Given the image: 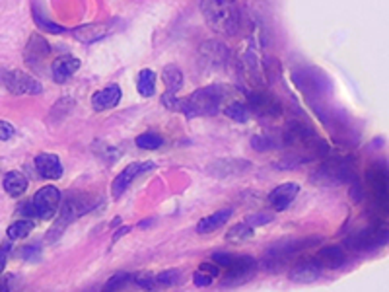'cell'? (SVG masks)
Returning a JSON list of instances; mask_svg holds the SVG:
<instances>
[{"instance_id": "obj_40", "label": "cell", "mask_w": 389, "mask_h": 292, "mask_svg": "<svg viewBox=\"0 0 389 292\" xmlns=\"http://www.w3.org/2000/svg\"><path fill=\"white\" fill-rule=\"evenodd\" d=\"M42 253V250L37 248V246H28V248H21L20 250V255L21 259H37V255Z\"/></svg>"}, {"instance_id": "obj_27", "label": "cell", "mask_w": 389, "mask_h": 292, "mask_svg": "<svg viewBox=\"0 0 389 292\" xmlns=\"http://www.w3.org/2000/svg\"><path fill=\"white\" fill-rule=\"evenodd\" d=\"M33 228H35L33 220H30V219L16 220L14 224L8 226V230H6V236H8L10 240H21V238H28Z\"/></svg>"}, {"instance_id": "obj_43", "label": "cell", "mask_w": 389, "mask_h": 292, "mask_svg": "<svg viewBox=\"0 0 389 292\" xmlns=\"http://www.w3.org/2000/svg\"><path fill=\"white\" fill-rule=\"evenodd\" d=\"M129 232H131V228H129V226H123V228H119V232H117V234L113 236V244H115V241H119V238H121V236H125V234H129Z\"/></svg>"}, {"instance_id": "obj_28", "label": "cell", "mask_w": 389, "mask_h": 292, "mask_svg": "<svg viewBox=\"0 0 389 292\" xmlns=\"http://www.w3.org/2000/svg\"><path fill=\"white\" fill-rule=\"evenodd\" d=\"M253 238V228L247 224V222H242V224H234L232 228L226 232V240L236 241V244H242V241L251 240Z\"/></svg>"}, {"instance_id": "obj_42", "label": "cell", "mask_w": 389, "mask_h": 292, "mask_svg": "<svg viewBox=\"0 0 389 292\" xmlns=\"http://www.w3.org/2000/svg\"><path fill=\"white\" fill-rule=\"evenodd\" d=\"M0 292H10V279L0 275Z\"/></svg>"}, {"instance_id": "obj_39", "label": "cell", "mask_w": 389, "mask_h": 292, "mask_svg": "<svg viewBox=\"0 0 389 292\" xmlns=\"http://www.w3.org/2000/svg\"><path fill=\"white\" fill-rule=\"evenodd\" d=\"M16 135V129L8 121H0V140H10Z\"/></svg>"}, {"instance_id": "obj_30", "label": "cell", "mask_w": 389, "mask_h": 292, "mask_svg": "<svg viewBox=\"0 0 389 292\" xmlns=\"http://www.w3.org/2000/svg\"><path fill=\"white\" fill-rule=\"evenodd\" d=\"M224 113L228 115L230 119L237 121V123H246L247 119H249V109H247V105L242 104V102H232V104L226 105Z\"/></svg>"}, {"instance_id": "obj_24", "label": "cell", "mask_w": 389, "mask_h": 292, "mask_svg": "<svg viewBox=\"0 0 389 292\" xmlns=\"http://www.w3.org/2000/svg\"><path fill=\"white\" fill-rule=\"evenodd\" d=\"M2 185H4V191H6L10 197H20V195L26 193V189H28V178H26L21 172H8V174L4 176Z\"/></svg>"}, {"instance_id": "obj_6", "label": "cell", "mask_w": 389, "mask_h": 292, "mask_svg": "<svg viewBox=\"0 0 389 292\" xmlns=\"http://www.w3.org/2000/svg\"><path fill=\"white\" fill-rule=\"evenodd\" d=\"M318 238H302V240H284L275 244L271 250L266 251V267L269 269H278L282 267V263L288 257L296 255L300 251H304L309 246H314Z\"/></svg>"}, {"instance_id": "obj_18", "label": "cell", "mask_w": 389, "mask_h": 292, "mask_svg": "<svg viewBox=\"0 0 389 292\" xmlns=\"http://www.w3.org/2000/svg\"><path fill=\"white\" fill-rule=\"evenodd\" d=\"M35 170L43 179H59L62 178V164L57 154L42 152L35 156Z\"/></svg>"}, {"instance_id": "obj_20", "label": "cell", "mask_w": 389, "mask_h": 292, "mask_svg": "<svg viewBox=\"0 0 389 292\" xmlns=\"http://www.w3.org/2000/svg\"><path fill=\"white\" fill-rule=\"evenodd\" d=\"M111 26L109 24H88V26H80L76 28L72 35L74 39L80 43H96L105 39L111 33Z\"/></svg>"}, {"instance_id": "obj_5", "label": "cell", "mask_w": 389, "mask_h": 292, "mask_svg": "<svg viewBox=\"0 0 389 292\" xmlns=\"http://www.w3.org/2000/svg\"><path fill=\"white\" fill-rule=\"evenodd\" d=\"M0 82L14 95H37L43 92L42 84L24 71L0 69Z\"/></svg>"}, {"instance_id": "obj_13", "label": "cell", "mask_w": 389, "mask_h": 292, "mask_svg": "<svg viewBox=\"0 0 389 292\" xmlns=\"http://www.w3.org/2000/svg\"><path fill=\"white\" fill-rule=\"evenodd\" d=\"M251 170V164L247 160H216L210 166L206 167V172L212 176V178H234V176H242Z\"/></svg>"}, {"instance_id": "obj_35", "label": "cell", "mask_w": 389, "mask_h": 292, "mask_svg": "<svg viewBox=\"0 0 389 292\" xmlns=\"http://www.w3.org/2000/svg\"><path fill=\"white\" fill-rule=\"evenodd\" d=\"M133 281L136 282L138 286L146 289V291L154 289V284H156V281H154V275H150V273H138V275H134Z\"/></svg>"}, {"instance_id": "obj_17", "label": "cell", "mask_w": 389, "mask_h": 292, "mask_svg": "<svg viewBox=\"0 0 389 292\" xmlns=\"http://www.w3.org/2000/svg\"><path fill=\"white\" fill-rule=\"evenodd\" d=\"M321 267L316 259H306L296 263L292 269H290V281L300 282V284H309V282H316L321 277Z\"/></svg>"}, {"instance_id": "obj_19", "label": "cell", "mask_w": 389, "mask_h": 292, "mask_svg": "<svg viewBox=\"0 0 389 292\" xmlns=\"http://www.w3.org/2000/svg\"><path fill=\"white\" fill-rule=\"evenodd\" d=\"M298 191H300L298 183H282L271 191L269 203L275 210H287L292 205V201L296 199Z\"/></svg>"}, {"instance_id": "obj_7", "label": "cell", "mask_w": 389, "mask_h": 292, "mask_svg": "<svg viewBox=\"0 0 389 292\" xmlns=\"http://www.w3.org/2000/svg\"><path fill=\"white\" fill-rule=\"evenodd\" d=\"M368 185L372 189L374 201L379 207V210H388L389 201V185H388V167L383 162H376L368 170Z\"/></svg>"}, {"instance_id": "obj_2", "label": "cell", "mask_w": 389, "mask_h": 292, "mask_svg": "<svg viewBox=\"0 0 389 292\" xmlns=\"http://www.w3.org/2000/svg\"><path fill=\"white\" fill-rule=\"evenodd\" d=\"M228 88L222 84H212L201 88L187 100L179 102V111H183L187 117H199V115H216L222 109Z\"/></svg>"}, {"instance_id": "obj_3", "label": "cell", "mask_w": 389, "mask_h": 292, "mask_svg": "<svg viewBox=\"0 0 389 292\" xmlns=\"http://www.w3.org/2000/svg\"><path fill=\"white\" fill-rule=\"evenodd\" d=\"M93 207H96V199L88 197V195H78V193H71V195H66L64 201H62L61 217L57 219L55 226H53L51 232H49V236H47L49 241L57 240L62 232H64V228L71 224L72 220L84 217V215H86V212H90Z\"/></svg>"}, {"instance_id": "obj_14", "label": "cell", "mask_w": 389, "mask_h": 292, "mask_svg": "<svg viewBox=\"0 0 389 292\" xmlns=\"http://www.w3.org/2000/svg\"><path fill=\"white\" fill-rule=\"evenodd\" d=\"M152 167L154 164H146V162H133V164H129V166L125 167L123 172L115 178V181H113V197H121L134 179L138 178L141 174H144V172L152 170Z\"/></svg>"}, {"instance_id": "obj_16", "label": "cell", "mask_w": 389, "mask_h": 292, "mask_svg": "<svg viewBox=\"0 0 389 292\" xmlns=\"http://www.w3.org/2000/svg\"><path fill=\"white\" fill-rule=\"evenodd\" d=\"M80 69V59L78 57H72V55H61L57 57L51 64V74L53 80L57 84H64L72 74L78 73Z\"/></svg>"}, {"instance_id": "obj_1", "label": "cell", "mask_w": 389, "mask_h": 292, "mask_svg": "<svg viewBox=\"0 0 389 292\" xmlns=\"http://www.w3.org/2000/svg\"><path fill=\"white\" fill-rule=\"evenodd\" d=\"M206 26L218 35H236L239 30V8L236 0H201Z\"/></svg>"}, {"instance_id": "obj_9", "label": "cell", "mask_w": 389, "mask_h": 292, "mask_svg": "<svg viewBox=\"0 0 389 292\" xmlns=\"http://www.w3.org/2000/svg\"><path fill=\"white\" fill-rule=\"evenodd\" d=\"M61 201V191L57 188H53V185H47V188H42L35 193V197H33V210H35V215L39 219L49 220L59 212Z\"/></svg>"}, {"instance_id": "obj_15", "label": "cell", "mask_w": 389, "mask_h": 292, "mask_svg": "<svg viewBox=\"0 0 389 292\" xmlns=\"http://www.w3.org/2000/svg\"><path fill=\"white\" fill-rule=\"evenodd\" d=\"M201 61L212 69H222L228 61V47L220 42H206L201 45Z\"/></svg>"}, {"instance_id": "obj_41", "label": "cell", "mask_w": 389, "mask_h": 292, "mask_svg": "<svg viewBox=\"0 0 389 292\" xmlns=\"http://www.w3.org/2000/svg\"><path fill=\"white\" fill-rule=\"evenodd\" d=\"M6 259H8V246L0 248V275H2L4 267H6Z\"/></svg>"}, {"instance_id": "obj_21", "label": "cell", "mask_w": 389, "mask_h": 292, "mask_svg": "<svg viewBox=\"0 0 389 292\" xmlns=\"http://www.w3.org/2000/svg\"><path fill=\"white\" fill-rule=\"evenodd\" d=\"M119 102H121V88L117 84H109L107 88H103L92 95V107L96 111L113 109Z\"/></svg>"}, {"instance_id": "obj_25", "label": "cell", "mask_w": 389, "mask_h": 292, "mask_svg": "<svg viewBox=\"0 0 389 292\" xmlns=\"http://www.w3.org/2000/svg\"><path fill=\"white\" fill-rule=\"evenodd\" d=\"M162 80H164L168 92H170V94H175V92H179L181 86H183V74H181V71H179L175 64H170V66H165L164 73H162Z\"/></svg>"}, {"instance_id": "obj_37", "label": "cell", "mask_w": 389, "mask_h": 292, "mask_svg": "<svg viewBox=\"0 0 389 292\" xmlns=\"http://www.w3.org/2000/svg\"><path fill=\"white\" fill-rule=\"evenodd\" d=\"M193 282H194V286H199V289H206V286H210V284L215 282V279H212V277H208V275H205L203 271H197L193 275Z\"/></svg>"}, {"instance_id": "obj_31", "label": "cell", "mask_w": 389, "mask_h": 292, "mask_svg": "<svg viewBox=\"0 0 389 292\" xmlns=\"http://www.w3.org/2000/svg\"><path fill=\"white\" fill-rule=\"evenodd\" d=\"M164 145V138L156 133H144V135L136 136V146H141L144 150H156Z\"/></svg>"}, {"instance_id": "obj_34", "label": "cell", "mask_w": 389, "mask_h": 292, "mask_svg": "<svg viewBox=\"0 0 389 292\" xmlns=\"http://www.w3.org/2000/svg\"><path fill=\"white\" fill-rule=\"evenodd\" d=\"M251 146L255 148L257 152H266V150H271L273 146H275V143L269 138V136H263V135H257L251 138Z\"/></svg>"}, {"instance_id": "obj_23", "label": "cell", "mask_w": 389, "mask_h": 292, "mask_svg": "<svg viewBox=\"0 0 389 292\" xmlns=\"http://www.w3.org/2000/svg\"><path fill=\"white\" fill-rule=\"evenodd\" d=\"M232 219V209H220L218 212L215 215H210V217H206L199 222V226H197V232L199 234H210V232H216L218 228H222L228 220Z\"/></svg>"}, {"instance_id": "obj_44", "label": "cell", "mask_w": 389, "mask_h": 292, "mask_svg": "<svg viewBox=\"0 0 389 292\" xmlns=\"http://www.w3.org/2000/svg\"><path fill=\"white\" fill-rule=\"evenodd\" d=\"M154 222V219H146V220H143V222H138V228H148L150 224Z\"/></svg>"}, {"instance_id": "obj_8", "label": "cell", "mask_w": 389, "mask_h": 292, "mask_svg": "<svg viewBox=\"0 0 389 292\" xmlns=\"http://www.w3.org/2000/svg\"><path fill=\"white\" fill-rule=\"evenodd\" d=\"M247 109H249V113L257 115V117H271V119L282 113L280 102L265 90H255L247 95Z\"/></svg>"}, {"instance_id": "obj_11", "label": "cell", "mask_w": 389, "mask_h": 292, "mask_svg": "<svg viewBox=\"0 0 389 292\" xmlns=\"http://www.w3.org/2000/svg\"><path fill=\"white\" fill-rule=\"evenodd\" d=\"M49 55H51V45L39 33H33L30 39H28L26 49H24V61H26V64L31 66V69H35V71H42L43 63L47 61Z\"/></svg>"}, {"instance_id": "obj_12", "label": "cell", "mask_w": 389, "mask_h": 292, "mask_svg": "<svg viewBox=\"0 0 389 292\" xmlns=\"http://www.w3.org/2000/svg\"><path fill=\"white\" fill-rule=\"evenodd\" d=\"M294 82L306 95H318L327 88V78L316 69H302L294 71Z\"/></svg>"}, {"instance_id": "obj_26", "label": "cell", "mask_w": 389, "mask_h": 292, "mask_svg": "<svg viewBox=\"0 0 389 292\" xmlns=\"http://www.w3.org/2000/svg\"><path fill=\"white\" fill-rule=\"evenodd\" d=\"M136 90L138 94L144 98H152L156 94V73L150 69H144L138 74V80H136Z\"/></svg>"}, {"instance_id": "obj_29", "label": "cell", "mask_w": 389, "mask_h": 292, "mask_svg": "<svg viewBox=\"0 0 389 292\" xmlns=\"http://www.w3.org/2000/svg\"><path fill=\"white\" fill-rule=\"evenodd\" d=\"M131 281H133V275H131V273L127 271L115 273L111 279L103 284L102 292H121Z\"/></svg>"}, {"instance_id": "obj_4", "label": "cell", "mask_w": 389, "mask_h": 292, "mask_svg": "<svg viewBox=\"0 0 389 292\" xmlns=\"http://www.w3.org/2000/svg\"><path fill=\"white\" fill-rule=\"evenodd\" d=\"M350 178H354V167L350 160H327L314 172L311 181L318 185H338L345 183Z\"/></svg>"}, {"instance_id": "obj_33", "label": "cell", "mask_w": 389, "mask_h": 292, "mask_svg": "<svg viewBox=\"0 0 389 292\" xmlns=\"http://www.w3.org/2000/svg\"><path fill=\"white\" fill-rule=\"evenodd\" d=\"M156 284H162V286H174L179 282V271L177 269H170V271H162L160 275L154 277Z\"/></svg>"}, {"instance_id": "obj_36", "label": "cell", "mask_w": 389, "mask_h": 292, "mask_svg": "<svg viewBox=\"0 0 389 292\" xmlns=\"http://www.w3.org/2000/svg\"><path fill=\"white\" fill-rule=\"evenodd\" d=\"M271 220H273V215H269V212H259V215L247 217V224L253 228V226H265L266 222H271Z\"/></svg>"}, {"instance_id": "obj_38", "label": "cell", "mask_w": 389, "mask_h": 292, "mask_svg": "<svg viewBox=\"0 0 389 292\" xmlns=\"http://www.w3.org/2000/svg\"><path fill=\"white\" fill-rule=\"evenodd\" d=\"M199 271H203L205 275H208V277H212V279H218L222 269H220L216 263H212V261H206V263H203V265L199 267Z\"/></svg>"}, {"instance_id": "obj_32", "label": "cell", "mask_w": 389, "mask_h": 292, "mask_svg": "<svg viewBox=\"0 0 389 292\" xmlns=\"http://www.w3.org/2000/svg\"><path fill=\"white\" fill-rule=\"evenodd\" d=\"M33 20H35V24L42 28V30H45L47 33H64L66 32V28H62V26H57L55 21L47 20V18H43L42 12L37 10V8H33Z\"/></svg>"}, {"instance_id": "obj_22", "label": "cell", "mask_w": 389, "mask_h": 292, "mask_svg": "<svg viewBox=\"0 0 389 292\" xmlns=\"http://www.w3.org/2000/svg\"><path fill=\"white\" fill-rule=\"evenodd\" d=\"M316 261H318L321 269H338V267L345 265L347 253L341 246H327L316 255Z\"/></svg>"}, {"instance_id": "obj_10", "label": "cell", "mask_w": 389, "mask_h": 292, "mask_svg": "<svg viewBox=\"0 0 389 292\" xmlns=\"http://www.w3.org/2000/svg\"><path fill=\"white\" fill-rule=\"evenodd\" d=\"M388 228L386 226H370V228L362 230L356 236L348 238L347 248L354 251H368L376 250L379 246H386L388 241Z\"/></svg>"}]
</instances>
